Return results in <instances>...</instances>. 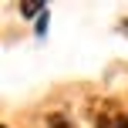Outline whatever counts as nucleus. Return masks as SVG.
<instances>
[{"label": "nucleus", "mask_w": 128, "mask_h": 128, "mask_svg": "<svg viewBox=\"0 0 128 128\" xmlns=\"http://www.w3.org/2000/svg\"><path fill=\"white\" fill-rule=\"evenodd\" d=\"M118 30H122V34H128V20H122V24H118Z\"/></svg>", "instance_id": "obj_5"}, {"label": "nucleus", "mask_w": 128, "mask_h": 128, "mask_svg": "<svg viewBox=\"0 0 128 128\" xmlns=\"http://www.w3.org/2000/svg\"><path fill=\"white\" fill-rule=\"evenodd\" d=\"M47 128H74V125H71L64 115H51V118H47Z\"/></svg>", "instance_id": "obj_3"}, {"label": "nucleus", "mask_w": 128, "mask_h": 128, "mask_svg": "<svg viewBox=\"0 0 128 128\" xmlns=\"http://www.w3.org/2000/svg\"><path fill=\"white\" fill-rule=\"evenodd\" d=\"M34 34H37V37H47V14H44V17L37 20V27H34Z\"/></svg>", "instance_id": "obj_4"}, {"label": "nucleus", "mask_w": 128, "mask_h": 128, "mask_svg": "<svg viewBox=\"0 0 128 128\" xmlns=\"http://www.w3.org/2000/svg\"><path fill=\"white\" fill-rule=\"evenodd\" d=\"M4 128H7V125H4Z\"/></svg>", "instance_id": "obj_6"}, {"label": "nucleus", "mask_w": 128, "mask_h": 128, "mask_svg": "<svg viewBox=\"0 0 128 128\" xmlns=\"http://www.w3.org/2000/svg\"><path fill=\"white\" fill-rule=\"evenodd\" d=\"M17 10L24 14V17H37V20H40V17L47 14V4H30V0H24V4L17 7Z\"/></svg>", "instance_id": "obj_2"}, {"label": "nucleus", "mask_w": 128, "mask_h": 128, "mask_svg": "<svg viewBox=\"0 0 128 128\" xmlns=\"http://www.w3.org/2000/svg\"><path fill=\"white\" fill-rule=\"evenodd\" d=\"M94 128H128V115L125 111H104V115H98Z\"/></svg>", "instance_id": "obj_1"}]
</instances>
